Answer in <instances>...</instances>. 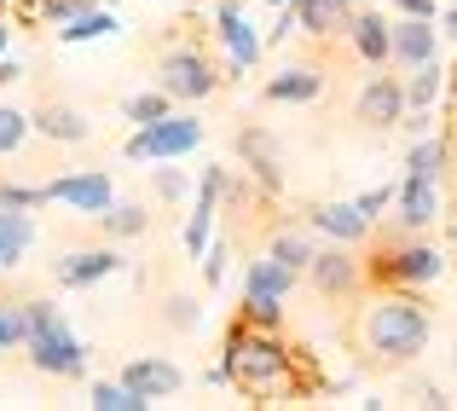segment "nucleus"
Returning <instances> with one entry per match:
<instances>
[{"label": "nucleus", "mask_w": 457, "mask_h": 411, "mask_svg": "<svg viewBox=\"0 0 457 411\" xmlns=\"http://www.w3.org/2000/svg\"><path fill=\"white\" fill-rule=\"evenodd\" d=\"M214 382L237 389L244 400H255V406H267V400H302V394L319 389V377L302 365V348H290L278 331L249 324V319H237V313H232V324H226Z\"/></svg>", "instance_id": "f257e3e1"}, {"label": "nucleus", "mask_w": 457, "mask_h": 411, "mask_svg": "<svg viewBox=\"0 0 457 411\" xmlns=\"http://www.w3.org/2000/svg\"><path fill=\"white\" fill-rule=\"evenodd\" d=\"M435 336V307L423 301V289H377L347 324V354L359 371L382 377V371H405L428 354Z\"/></svg>", "instance_id": "f03ea898"}, {"label": "nucleus", "mask_w": 457, "mask_h": 411, "mask_svg": "<svg viewBox=\"0 0 457 411\" xmlns=\"http://www.w3.org/2000/svg\"><path fill=\"white\" fill-rule=\"evenodd\" d=\"M440 273H446V256H440L423 232H405V226L382 232L377 249L365 256V278L377 289H423V284H435Z\"/></svg>", "instance_id": "7ed1b4c3"}, {"label": "nucleus", "mask_w": 457, "mask_h": 411, "mask_svg": "<svg viewBox=\"0 0 457 411\" xmlns=\"http://www.w3.org/2000/svg\"><path fill=\"white\" fill-rule=\"evenodd\" d=\"M23 324H29V336H23V348H29V365L46 371V377H87V342H81L76 331L64 324V313L53 307V301H23Z\"/></svg>", "instance_id": "20e7f679"}, {"label": "nucleus", "mask_w": 457, "mask_h": 411, "mask_svg": "<svg viewBox=\"0 0 457 411\" xmlns=\"http://www.w3.org/2000/svg\"><path fill=\"white\" fill-rule=\"evenodd\" d=\"M220 81H232L226 76V58H214L203 41H179V46H168V53L156 58V88H162L174 105L209 99Z\"/></svg>", "instance_id": "39448f33"}, {"label": "nucleus", "mask_w": 457, "mask_h": 411, "mask_svg": "<svg viewBox=\"0 0 457 411\" xmlns=\"http://www.w3.org/2000/svg\"><path fill=\"white\" fill-rule=\"evenodd\" d=\"M203 134L209 128L197 122V116H179V111H168L162 122H151V128H134L122 145V156H134V163H179L186 151H197Z\"/></svg>", "instance_id": "423d86ee"}, {"label": "nucleus", "mask_w": 457, "mask_h": 411, "mask_svg": "<svg viewBox=\"0 0 457 411\" xmlns=\"http://www.w3.org/2000/svg\"><path fill=\"white\" fill-rule=\"evenodd\" d=\"M307 284L319 289L324 301H336V307H347V301L365 296V261L353 256V244H330V249H312L307 261Z\"/></svg>", "instance_id": "0eeeda50"}, {"label": "nucleus", "mask_w": 457, "mask_h": 411, "mask_svg": "<svg viewBox=\"0 0 457 411\" xmlns=\"http://www.w3.org/2000/svg\"><path fill=\"white\" fill-rule=\"evenodd\" d=\"M214 46H220L232 76H244V70L261 64V35H255V23L244 18V0H214Z\"/></svg>", "instance_id": "6e6552de"}, {"label": "nucleus", "mask_w": 457, "mask_h": 411, "mask_svg": "<svg viewBox=\"0 0 457 411\" xmlns=\"http://www.w3.org/2000/svg\"><path fill=\"white\" fill-rule=\"evenodd\" d=\"M46 203H64L76 214H104L116 203V186L104 168H76V174H58L46 180Z\"/></svg>", "instance_id": "1a4fd4ad"}, {"label": "nucleus", "mask_w": 457, "mask_h": 411, "mask_svg": "<svg viewBox=\"0 0 457 411\" xmlns=\"http://www.w3.org/2000/svg\"><path fill=\"white\" fill-rule=\"evenodd\" d=\"M220 186H226V163L203 168V180H197V203H191V214H186V256H197V261H203V249L214 244V214H220Z\"/></svg>", "instance_id": "9d476101"}, {"label": "nucleus", "mask_w": 457, "mask_h": 411, "mask_svg": "<svg viewBox=\"0 0 457 411\" xmlns=\"http://www.w3.org/2000/svg\"><path fill=\"white\" fill-rule=\"evenodd\" d=\"M428 58H440V18H400L394 23V41H388V64L411 76Z\"/></svg>", "instance_id": "9b49d317"}, {"label": "nucleus", "mask_w": 457, "mask_h": 411, "mask_svg": "<svg viewBox=\"0 0 457 411\" xmlns=\"http://www.w3.org/2000/svg\"><path fill=\"white\" fill-rule=\"evenodd\" d=\"M353 122L365 128H394L405 122V81L400 76H370L353 99Z\"/></svg>", "instance_id": "f8f14e48"}, {"label": "nucleus", "mask_w": 457, "mask_h": 411, "mask_svg": "<svg viewBox=\"0 0 457 411\" xmlns=\"http://www.w3.org/2000/svg\"><path fill=\"white\" fill-rule=\"evenodd\" d=\"M440 221V180H400V191H394V226H405V232H428V226Z\"/></svg>", "instance_id": "ddd939ff"}, {"label": "nucleus", "mask_w": 457, "mask_h": 411, "mask_svg": "<svg viewBox=\"0 0 457 411\" xmlns=\"http://www.w3.org/2000/svg\"><path fill=\"white\" fill-rule=\"evenodd\" d=\"M237 163L255 174V186L267 191V197H278L284 191V168H278V139L267 134V128H244L237 134Z\"/></svg>", "instance_id": "4468645a"}, {"label": "nucleus", "mask_w": 457, "mask_h": 411, "mask_svg": "<svg viewBox=\"0 0 457 411\" xmlns=\"http://www.w3.org/2000/svg\"><path fill=\"white\" fill-rule=\"evenodd\" d=\"M359 6L347 0H290V18L295 29L312 35V41H347V23H353Z\"/></svg>", "instance_id": "2eb2a0df"}, {"label": "nucleus", "mask_w": 457, "mask_h": 411, "mask_svg": "<svg viewBox=\"0 0 457 411\" xmlns=\"http://www.w3.org/2000/svg\"><path fill=\"white\" fill-rule=\"evenodd\" d=\"M122 382L139 394V400H168V394H179L186 389V371L174 365V359H156V354H145V359H128L122 365Z\"/></svg>", "instance_id": "dca6fc26"}, {"label": "nucleus", "mask_w": 457, "mask_h": 411, "mask_svg": "<svg viewBox=\"0 0 457 411\" xmlns=\"http://www.w3.org/2000/svg\"><path fill=\"white\" fill-rule=\"evenodd\" d=\"M388 41H394V23L382 18V12L359 6L353 23H347V53H353L359 64H388Z\"/></svg>", "instance_id": "f3484780"}, {"label": "nucleus", "mask_w": 457, "mask_h": 411, "mask_svg": "<svg viewBox=\"0 0 457 411\" xmlns=\"http://www.w3.org/2000/svg\"><path fill=\"white\" fill-rule=\"evenodd\" d=\"M111 273H122V256H116V249H70V256L53 267V278L64 289H87V284H99V278H111Z\"/></svg>", "instance_id": "a211bd4d"}, {"label": "nucleus", "mask_w": 457, "mask_h": 411, "mask_svg": "<svg viewBox=\"0 0 457 411\" xmlns=\"http://www.w3.org/2000/svg\"><path fill=\"white\" fill-rule=\"evenodd\" d=\"M307 226H312V232H324L330 244H365V238H370V221L353 209V203H312Z\"/></svg>", "instance_id": "6ab92c4d"}, {"label": "nucleus", "mask_w": 457, "mask_h": 411, "mask_svg": "<svg viewBox=\"0 0 457 411\" xmlns=\"http://www.w3.org/2000/svg\"><path fill=\"white\" fill-rule=\"evenodd\" d=\"M295 278H302L295 267H284L278 256H267V249H261V256L244 267V296H255V301H278V307H284V296L295 289Z\"/></svg>", "instance_id": "aec40b11"}, {"label": "nucleus", "mask_w": 457, "mask_h": 411, "mask_svg": "<svg viewBox=\"0 0 457 411\" xmlns=\"http://www.w3.org/2000/svg\"><path fill=\"white\" fill-rule=\"evenodd\" d=\"M324 93V76L312 64H290V70H278V76L261 88V99L267 105H312Z\"/></svg>", "instance_id": "412c9836"}, {"label": "nucleus", "mask_w": 457, "mask_h": 411, "mask_svg": "<svg viewBox=\"0 0 457 411\" xmlns=\"http://www.w3.org/2000/svg\"><path fill=\"white\" fill-rule=\"evenodd\" d=\"M29 122H35V134H41V139H58V145H81V139L93 134V122L76 111V105H35Z\"/></svg>", "instance_id": "4be33fe9"}, {"label": "nucleus", "mask_w": 457, "mask_h": 411, "mask_svg": "<svg viewBox=\"0 0 457 411\" xmlns=\"http://www.w3.org/2000/svg\"><path fill=\"white\" fill-rule=\"evenodd\" d=\"M35 244V221L29 209H0V267H18Z\"/></svg>", "instance_id": "5701e85b"}, {"label": "nucleus", "mask_w": 457, "mask_h": 411, "mask_svg": "<svg viewBox=\"0 0 457 411\" xmlns=\"http://www.w3.org/2000/svg\"><path fill=\"white\" fill-rule=\"evenodd\" d=\"M104 35H116V12L111 6H87V12H76V18H64L58 23V41H104Z\"/></svg>", "instance_id": "b1692460"}, {"label": "nucleus", "mask_w": 457, "mask_h": 411, "mask_svg": "<svg viewBox=\"0 0 457 411\" xmlns=\"http://www.w3.org/2000/svg\"><path fill=\"white\" fill-rule=\"evenodd\" d=\"M312 232H302V226H278V232H267V256H278L284 267H295V273H307V261H312Z\"/></svg>", "instance_id": "393cba45"}, {"label": "nucleus", "mask_w": 457, "mask_h": 411, "mask_svg": "<svg viewBox=\"0 0 457 411\" xmlns=\"http://www.w3.org/2000/svg\"><path fill=\"white\" fill-rule=\"evenodd\" d=\"M446 168V134H417V145L405 151V174L411 180H440Z\"/></svg>", "instance_id": "a878e982"}, {"label": "nucleus", "mask_w": 457, "mask_h": 411, "mask_svg": "<svg viewBox=\"0 0 457 411\" xmlns=\"http://www.w3.org/2000/svg\"><path fill=\"white\" fill-rule=\"evenodd\" d=\"M440 88H446V70H440V58L417 64L411 81H405V111H428V105L440 99Z\"/></svg>", "instance_id": "bb28decb"}, {"label": "nucleus", "mask_w": 457, "mask_h": 411, "mask_svg": "<svg viewBox=\"0 0 457 411\" xmlns=\"http://www.w3.org/2000/svg\"><path fill=\"white\" fill-rule=\"evenodd\" d=\"M99 226H104V238H139L151 226V214L139 209V203H111V209L99 214Z\"/></svg>", "instance_id": "cd10ccee"}, {"label": "nucleus", "mask_w": 457, "mask_h": 411, "mask_svg": "<svg viewBox=\"0 0 457 411\" xmlns=\"http://www.w3.org/2000/svg\"><path fill=\"white\" fill-rule=\"evenodd\" d=\"M87 406H99V411H145L151 400H139V394L116 377V382H93V389H87Z\"/></svg>", "instance_id": "c85d7f7f"}, {"label": "nucleus", "mask_w": 457, "mask_h": 411, "mask_svg": "<svg viewBox=\"0 0 457 411\" xmlns=\"http://www.w3.org/2000/svg\"><path fill=\"white\" fill-rule=\"evenodd\" d=\"M168 111H174V99H168L162 88H151V93H134V99L122 105V116H128L134 128H151V122H162Z\"/></svg>", "instance_id": "c756f323"}, {"label": "nucleus", "mask_w": 457, "mask_h": 411, "mask_svg": "<svg viewBox=\"0 0 457 411\" xmlns=\"http://www.w3.org/2000/svg\"><path fill=\"white\" fill-rule=\"evenodd\" d=\"M197 319H203L197 296H168L162 301V324H168V331H197Z\"/></svg>", "instance_id": "7c9ffc66"}, {"label": "nucleus", "mask_w": 457, "mask_h": 411, "mask_svg": "<svg viewBox=\"0 0 457 411\" xmlns=\"http://www.w3.org/2000/svg\"><path fill=\"white\" fill-rule=\"evenodd\" d=\"M29 134H35V122H29V116H23V111H12V105H0V156H12V151H18V145L29 139Z\"/></svg>", "instance_id": "2f4dec72"}, {"label": "nucleus", "mask_w": 457, "mask_h": 411, "mask_svg": "<svg viewBox=\"0 0 457 411\" xmlns=\"http://www.w3.org/2000/svg\"><path fill=\"white\" fill-rule=\"evenodd\" d=\"M29 324H23V301H0V348H23Z\"/></svg>", "instance_id": "473e14b6"}, {"label": "nucleus", "mask_w": 457, "mask_h": 411, "mask_svg": "<svg viewBox=\"0 0 457 411\" xmlns=\"http://www.w3.org/2000/svg\"><path fill=\"white\" fill-rule=\"evenodd\" d=\"M151 186H156V197H162V203H186L191 180H186V168H156Z\"/></svg>", "instance_id": "72a5a7b5"}, {"label": "nucleus", "mask_w": 457, "mask_h": 411, "mask_svg": "<svg viewBox=\"0 0 457 411\" xmlns=\"http://www.w3.org/2000/svg\"><path fill=\"white\" fill-rule=\"evenodd\" d=\"M46 203V186H12L0 180V209H41Z\"/></svg>", "instance_id": "f704fd0d"}, {"label": "nucleus", "mask_w": 457, "mask_h": 411, "mask_svg": "<svg viewBox=\"0 0 457 411\" xmlns=\"http://www.w3.org/2000/svg\"><path fill=\"white\" fill-rule=\"evenodd\" d=\"M394 191H400V186H377V191H359V197H353V209H359V214H365V221H370V226H377V221H382V214H388V209H394Z\"/></svg>", "instance_id": "c9c22d12"}, {"label": "nucleus", "mask_w": 457, "mask_h": 411, "mask_svg": "<svg viewBox=\"0 0 457 411\" xmlns=\"http://www.w3.org/2000/svg\"><path fill=\"white\" fill-rule=\"evenodd\" d=\"M237 319H249V324H267V331H278V301H255V296H244V307H237Z\"/></svg>", "instance_id": "e433bc0d"}, {"label": "nucleus", "mask_w": 457, "mask_h": 411, "mask_svg": "<svg viewBox=\"0 0 457 411\" xmlns=\"http://www.w3.org/2000/svg\"><path fill=\"white\" fill-rule=\"evenodd\" d=\"M226 238H214L209 249H203V284H226Z\"/></svg>", "instance_id": "4c0bfd02"}, {"label": "nucleus", "mask_w": 457, "mask_h": 411, "mask_svg": "<svg viewBox=\"0 0 457 411\" xmlns=\"http://www.w3.org/2000/svg\"><path fill=\"white\" fill-rule=\"evenodd\" d=\"M440 186H446L452 203H457V111H452V128H446V168H440Z\"/></svg>", "instance_id": "58836bf2"}, {"label": "nucleus", "mask_w": 457, "mask_h": 411, "mask_svg": "<svg viewBox=\"0 0 457 411\" xmlns=\"http://www.w3.org/2000/svg\"><path fill=\"white\" fill-rule=\"evenodd\" d=\"M411 406H428V411H440V406H452V400L435 389V382H411Z\"/></svg>", "instance_id": "ea45409f"}, {"label": "nucleus", "mask_w": 457, "mask_h": 411, "mask_svg": "<svg viewBox=\"0 0 457 411\" xmlns=\"http://www.w3.org/2000/svg\"><path fill=\"white\" fill-rule=\"evenodd\" d=\"M394 6H400V18H440L435 0H394Z\"/></svg>", "instance_id": "a19ab883"}, {"label": "nucleus", "mask_w": 457, "mask_h": 411, "mask_svg": "<svg viewBox=\"0 0 457 411\" xmlns=\"http://www.w3.org/2000/svg\"><path fill=\"white\" fill-rule=\"evenodd\" d=\"M440 35H446V41H452V46H457V6H452V12H446V18H440Z\"/></svg>", "instance_id": "79ce46f5"}, {"label": "nucleus", "mask_w": 457, "mask_h": 411, "mask_svg": "<svg viewBox=\"0 0 457 411\" xmlns=\"http://www.w3.org/2000/svg\"><path fill=\"white\" fill-rule=\"evenodd\" d=\"M18 76H23V70L12 64V58H0V81H18Z\"/></svg>", "instance_id": "37998d69"}, {"label": "nucleus", "mask_w": 457, "mask_h": 411, "mask_svg": "<svg viewBox=\"0 0 457 411\" xmlns=\"http://www.w3.org/2000/svg\"><path fill=\"white\" fill-rule=\"evenodd\" d=\"M6 46H12V29H6V18H0V58H6Z\"/></svg>", "instance_id": "c03bdc74"}, {"label": "nucleus", "mask_w": 457, "mask_h": 411, "mask_svg": "<svg viewBox=\"0 0 457 411\" xmlns=\"http://www.w3.org/2000/svg\"><path fill=\"white\" fill-rule=\"evenodd\" d=\"M452 377H457V336H452Z\"/></svg>", "instance_id": "a18cd8bd"}, {"label": "nucleus", "mask_w": 457, "mask_h": 411, "mask_svg": "<svg viewBox=\"0 0 457 411\" xmlns=\"http://www.w3.org/2000/svg\"><path fill=\"white\" fill-rule=\"evenodd\" d=\"M452 256H457V221H452Z\"/></svg>", "instance_id": "49530a36"}, {"label": "nucleus", "mask_w": 457, "mask_h": 411, "mask_svg": "<svg viewBox=\"0 0 457 411\" xmlns=\"http://www.w3.org/2000/svg\"><path fill=\"white\" fill-rule=\"evenodd\" d=\"M267 6H278V12H284V6H290V0H267Z\"/></svg>", "instance_id": "de8ad7c7"}, {"label": "nucleus", "mask_w": 457, "mask_h": 411, "mask_svg": "<svg viewBox=\"0 0 457 411\" xmlns=\"http://www.w3.org/2000/svg\"><path fill=\"white\" fill-rule=\"evenodd\" d=\"M347 6H365V0H347Z\"/></svg>", "instance_id": "09e8293b"}, {"label": "nucleus", "mask_w": 457, "mask_h": 411, "mask_svg": "<svg viewBox=\"0 0 457 411\" xmlns=\"http://www.w3.org/2000/svg\"><path fill=\"white\" fill-rule=\"evenodd\" d=\"M0 18H6V0H0Z\"/></svg>", "instance_id": "8fccbe9b"}]
</instances>
